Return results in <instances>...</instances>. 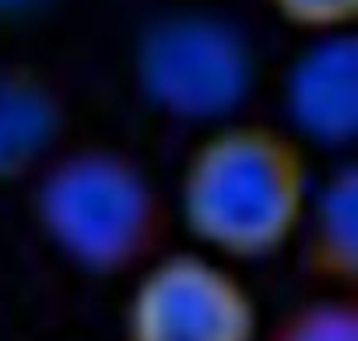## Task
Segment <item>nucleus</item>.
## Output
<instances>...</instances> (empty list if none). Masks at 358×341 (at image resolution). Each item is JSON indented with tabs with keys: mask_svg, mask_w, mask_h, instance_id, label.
<instances>
[{
	"mask_svg": "<svg viewBox=\"0 0 358 341\" xmlns=\"http://www.w3.org/2000/svg\"><path fill=\"white\" fill-rule=\"evenodd\" d=\"M123 330L127 341H257L260 313L229 260L179 250L141 267Z\"/></svg>",
	"mask_w": 358,
	"mask_h": 341,
	"instance_id": "4",
	"label": "nucleus"
},
{
	"mask_svg": "<svg viewBox=\"0 0 358 341\" xmlns=\"http://www.w3.org/2000/svg\"><path fill=\"white\" fill-rule=\"evenodd\" d=\"M285 106L295 130L316 144H348L358 130V46L351 32L320 36L288 71Z\"/></svg>",
	"mask_w": 358,
	"mask_h": 341,
	"instance_id": "5",
	"label": "nucleus"
},
{
	"mask_svg": "<svg viewBox=\"0 0 358 341\" xmlns=\"http://www.w3.org/2000/svg\"><path fill=\"white\" fill-rule=\"evenodd\" d=\"M36 218L67 260L109 274L148 257L158 197L134 158L113 148H81L43 169Z\"/></svg>",
	"mask_w": 358,
	"mask_h": 341,
	"instance_id": "2",
	"label": "nucleus"
},
{
	"mask_svg": "<svg viewBox=\"0 0 358 341\" xmlns=\"http://www.w3.org/2000/svg\"><path fill=\"white\" fill-rule=\"evenodd\" d=\"M134 71L141 92L162 113L176 120H225L250 95L257 60L232 22L179 11L144 29Z\"/></svg>",
	"mask_w": 358,
	"mask_h": 341,
	"instance_id": "3",
	"label": "nucleus"
},
{
	"mask_svg": "<svg viewBox=\"0 0 358 341\" xmlns=\"http://www.w3.org/2000/svg\"><path fill=\"white\" fill-rule=\"evenodd\" d=\"M299 232H306L309 257L323 274L351 281L358 267V180L344 165L309 190Z\"/></svg>",
	"mask_w": 358,
	"mask_h": 341,
	"instance_id": "7",
	"label": "nucleus"
},
{
	"mask_svg": "<svg viewBox=\"0 0 358 341\" xmlns=\"http://www.w3.org/2000/svg\"><path fill=\"white\" fill-rule=\"evenodd\" d=\"M271 341H358V313L348 299H313L288 313Z\"/></svg>",
	"mask_w": 358,
	"mask_h": 341,
	"instance_id": "8",
	"label": "nucleus"
},
{
	"mask_svg": "<svg viewBox=\"0 0 358 341\" xmlns=\"http://www.w3.org/2000/svg\"><path fill=\"white\" fill-rule=\"evenodd\" d=\"M57 134L60 102L53 88L25 67H0V180L36 169Z\"/></svg>",
	"mask_w": 358,
	"mask_h": 341,
	"instance_id": "6",
	"label": "nucleus"
},
{
	"mask_svg": "<svg viewBox=\"0 0 358 341\" xmlns=\"http://www.w3.org/2000/svg\"><path fill=\"white\" fill-rule=\"evenodd\" d=\"M46 0H0V18H22L29 11H39Z\"/></svg>",
	"mask_w": 358,
	"mask_h": 341,
	"instance_id": "10",
	"label": "nucleus"
},
{
	"mask_svg": "<svg viewBox=\"0 0 358 341\" xmlns=\"http://www.w3.org/2000/svg\"><path fill=\"white\" fill-rule=\"evenodd\" d=\"M313 180L299 144L264 123L208 134L179 176V215L218 260H260L299 236Z\"/></svg>",
	"mask_w": 358,
	"mask_h": 341,
	"instance_id": "1",
	"label": "nucleus"
},
{
	"mask_svg": "<svg viewBox=\"0 0 358 341\" xmlns=\"http://www.w3.org/2000/svg\"><path fill=\"white\" fill-rule=\"evenodd\" d=\"M267 4L295 29L330 36L348 32V25L358 15V0H267Z\"/></svg>",
	"mask_w": 358,
	"mask_h": 341,
	"instance_id": "9",
	"label": "nucleus"
}]
</instances>
